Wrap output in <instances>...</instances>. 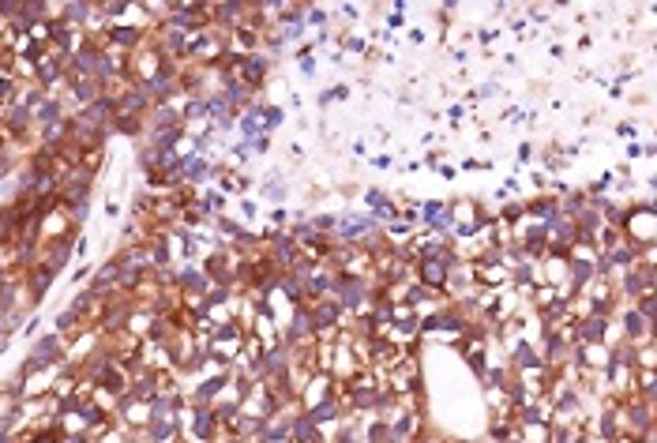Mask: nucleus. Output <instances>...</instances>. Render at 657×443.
Masks as SVG:
<instances>
[{
	"mask_svg": "<svg viewBox=\"0 0 657 443\" xmlns=\"http://www.w3.org/2000/svg\"><path fill=\"white\" fill-rule=\"evenodd\" d=\"M72 117V110H68V102L60 98V94H49L46 102L34 110V128L41 132V128H57V124H64Z\"/></svg>",
	"mask_w": 657,
	"mask_h": 443,
	"instance_id": "obj_9",
	"label": "nucleus"
},
{
	"mask_svg": "<svg viewBox=\"0 0 657 443\" xmlns=\"http://www.w3.org/2000/svg\"><path fill=\"white\" fill-rule=\"evenodd\" d=\"M394 196H387L383 188H368L365 196H360V203H365V211H376V207H383V203H391Z\"/></svg>",
	"mask_w": 657,
	"mask_h": 443,
	"instance_id": "obj_19",
	"label": "nucleus"
},
{
	"mask_svg": "<svg viewBox=\"0 0 657 443\" xmlns=\"http://www.w3.org/2000/svg\"><path fill=\"white\" fill-rule=\"evenodd\" d=\"M4 38H8V27H0V53L8 49V46H4Z\"/></svg>",
	"mask_w": 657,
	"mask_h": 443,
	"instance_id": "obj_29",
	"label": "nucleus"
},
{
	"mask_svg": "<svg viewBox=\"0 0 657 443\" xmlns=\"http://www.w3.org/2000/svg\"><path fill=\"white\" fill-rule=\"evenodd\" d=\"M271 150V135H256L252 139V154H267Z\"/></svg>",
	"mask_w": 657,
	"mask_h": 443,
	"instance_id": "obj_23",
	"label": "nucleus"
},
{
	"mask_svg": "<svg viewBox=\"0 0 657 443\" xmlns=\"http://www.w3.org/2000/svg\"><path fill=\"white\" fill-rule=\"evenodd\" d=\"M511 443H526V439H522V436H519V439H511Z\"/></svg>",
	"mask_w": 657,
	"mask_h": 443,
	"instance_id": "obj_31",
	"label": "nucleus"
},
{
	"mask_svg": "<svg viewBox=\"0 0 657 443\" xmlns=\"http://www.w3.org/2000/svg\"><path fill=\"white\" fill-rule=\"evenodd\" d=\"M609 334H612V319L575 316V342H583V345H609Z\"/></svg>",
	"mask_w": 657,
	"mask_h": 443,
	"instance_id": "obj_8",
	"label": "nucleus"
},
{
	"mask_svg": "<svg viewBox=\"0 0 657 443\" xmlns=\"http://www.w3.org/2000/svg\"><path fill=\"white\" fill-rule=\"evenodd\" d=\"M27 361H34L38 369H60V364L68 361V342H64L57 331L34 334V338H30V350H27Z\"/></svg>",
	"mask_w": 657,
	"mask_h": 443,
	"instance_id": "obj_3",
	"label": "nucleus"
},
{
	"mask_svg": "<svg viewBox=\"0 0 657 443\" xmlns=\"http://www.w3.org/2000/svg\"><path fill=\"white\" fill-rule=\"evenodd\" d=\"M301 75H316V60H312V57L301 60Z\"/></svg>",
	"mask_w": 657,
	"mask_h": 443,
	"instance_id": "obj_25",
	"label": "nucleus"
},
{
	"mask_svg": "<svg viewBox=\"0 0 657 443\" xmlns=\"http://www.w3.org/2000/svg\"><path fill=\"white\" fill-rule=\"evenodd\" d=\"M38 327H41V319H38V316H30V319L23 323V334H27V338H34V334H38Z\"/></svg>",
	"mask_w": 657,
	"mask_h": 443,
	"instance_id": "obj_24",
	"label": "nucleus"
},
{
	"mask_svg": "<svg viewBox=\"0 0 657 443\" xmlns=\"http://www.w3.org/2000/svg\"><path fill=\"white\" fill-rule=\"evenodd\" d=\"M616 132H620L623 139H635V124L627 121V124H620V128H616Z\"/></svg>",
	"mask_w": 657,
	"mask_h": 443,
	"instance_id": "obj_27",
	"label": "nucleus"
},
{
	"mask_svg": "<svg viewBox=\"0 0 657 443\" xmlns=\"http://www.w3.org/2000/svg\"><path fill=\"white\" fill-rule=\"evenodd\" d=\"M267 222H271V230H286V225H290V211L286 207H271L267 211Z\"/></svg>",
	"mask_w": 657,
	"mask_h": 443,
	"instance_id": "obj_21",
	"label": "nucleus"
},
{
	"mask_svg": "<svg viewBox=\"0 0 657 443\" xmlns=\"http://www.w3.org/2000/svg\"><path fill=\"white\" fill-rule=\"evenodd\" d=\"M631 308H635V312H642L646 319H653V323H657V293H642L639 300H631Z\"/></svg>",
	"mask_w": 657,
	"mask_h": 443,
	"instance_id": "obj_18",
	"label": "nucleus"
},
{
	"mask_svg": "<svg viewBox=\"0 0 657 443\" xmlns=\"http://www.w3.org/2000/svg\"><path fill=\"white\" fill-rule=\"evenodd\" d=\"M635 398H639V402H650V406H653V398H657V369H642V372H635Z\"/></svg>",
	"mask_w": 657,
	"mask_h": 443,
	"instance_id": "obj_14",
	"label": "nucleus"
},
{
	"mask_svg": "<svg viewBox=\"0 0 657 443\" xmlns=\"http://www.w3.org/2000/svg\"><path fill=\"white\" fill-rule=\"evenodd\" d=\"M612 286H616L620 305H631V300H639L642 293H657V267L635 263V267H627V271H620L612 278Z\"/></svg>",
	"mask_w": 657,
	"mask_h": 443,
	"instance_id": "obj_2",
	"label": "nucleus"
},
{
	"mask_svg": "<svg viewBox=\"0 0 657 443\" xmlns=\"http://www.w3.org/2000/svg\"><path fill=\"white\" fill-rule=\"evenodd\" d=\"M327 23H331V15H327L323 8H312V4L304 8V27H320V30H323Z\"/></svg>",
	"mask_w": 657,
	"mask_h": 443,
	"instance_id": "obj_20",
	"label": "nucleus"
},
{
	"mask_svg": "<svg viewBox=\"0 0 657 443\" xmlns=\"http://www.w3.org/2000/svg\"><path fill=\"white\" fill-rule=\"evenodd\" d=\"M612 323H620V338L631 342V345L653 342V334H657V323L646 319L642 312H635L631 305H620V312H616V319H612Z\"/></svg>",
	"mask_w": 657,
	"mask_h": 443,
	"instance_id": "obj_5",
	"label": "nucleus"
},
{
	"mask_svg": "<svg viewBox=\"0 0 657 443\" xmlns=\"http://www.w3.org/2000/svg\"><path fill=\"white\" fill-rule=\"evenodd\" d=\"M372 289H376L372 275H338V278H334L331 297L338 300V305H342L346 316H357V312H365V308H368Z\"/></svg>",
	"mask_w": 657,
	"mask_h": 443,
	"instance_id": "obj_1",
	"label": "nucleus"
},
{
	"mask_svg": "<svg viewBox=\"0 0 657 443\" xmlns=\"http://www.w3.org/2000/svg\"><path fill=\"white\" fill-rule=\"evenodd\" d=\"M334 278H338V271H334L331 263H316V267H312V275L304 278V297H308V300L331 297V289H334Z\"/></svg>",
	"mask_w": 657,
	"mask_h": 443,
	"instance_id": "obj_10",
	"label": "nucleus"
},
{
	"mask_svg": "<svg viewBox=\"0 0 657 443\" xmlns=\"http://www.w3.org/2000/svg\"><path fill=\"white\" fill-rule=\"evenodd\" d=\"M304 414L312 417V425H316V428H327V425H338V421H346L342 402H338V391H334L331 398H323V402H316L312 409H304Z\"/></svg>",
	"mask_w": 657,
	"mask_h": 443,
	"instance_id": "obj_12",
	"label": "nucleus"
},
{
	"mask_svg": "<svg viewBox=\"0 0 657 443\" xmlns=\"http://www.w3.org/2000/svg\"><path fill=\"white\" fill-rule=\"evenodd\" d=\"M327 432L312 425V417L304 409H293L290 414V443H323Z\"/></svg>",
	"mask_w": 657,
	"mask_h": 443,
	"instance_id": "obj_11",
	"label": "nucleus"
},
{
	"mask_svg": "<svg viewBox=\"0 0 657 443\" xmlns=\"http://www.w3.org/2000/svg\"><path fill=\"white\" fill-rule=\"evenodd\" d=\"M259 121H263V135L278 132V128L286 124V105H278V102H263V113H259Z\"/></svg>",
	"mask_w": 657,
	"mask_h": 443,
	"instance_id": "obj_15",
	"label": "nucleus"
},
{
	"mask_svg": "<svg viewBox=\"0 0 657 443\" xmlns=\"http://www.w3.org/2000/svg\"><path fill=\"white\" fill-rule=\"evenodd\" d=\"M443 443H469V439H443Z\"/></svg>",
	"mask_w": 657,
	"mask_h": 443,
	"instance_id": "obj_30",
	"label": "nucleus"
},
{
	"mask_svg": "<svg viewBox=\"0 0 657 443\" xmlns=\"http://www.w3.org/2000/svg\"><path fill=\"white\" fill-rule=\"evenodd\" d=\"M507 369L519 376V372H530V369H538V364H545L541 361V353H538V342L533 338H526V334H519V338H511L507 342Z\"/></svg>",
	"mask_w": 657,
	"mask_h": 443,
	"instance_id": "obj_6",
	"label": "nucleus"
},
{
	"mask_svg": "<svg viewBox=\"0 0 657 443\" xmlns=\"http://www.w3.org/2000/svg\"><path fill=\"white\" fill-rule=\"evenodd\" d=\"M200 203L207 207V214H211V218H222V214H229V211H226V207H229V196H222L218 188H203V192H200Z\"/></svg>",
	"mask_w": 657,
	"mask_h": 443,
	"instance_id": "obj_17",
	"label": "nucleus"
},
{
	"mask_svg": "<svg viewBox=\"0 0 657 443\" xmlns=\"http://www.w3.org/2000/svg\"><path fill=\"white\" fill-rule=\"evenodd\" d=\"M256 218V199H248V196H240V225Z\"/></svg>",
	"mask_w": 657,
	"mask_h": 443,
	"instance_id": "obj_22",
	"label": "nucleus"
},
{
	"mask_svg": "<svg viewBox=\"0 0 657 443\" xmlns=\"http://www.w3.org/2000/svg\"><path fill=\"white\" fill-rule=\"evenodd\" d=\"M53 282H57V271L46 263H30L27 271H23V289H27V297H30V308H38L41 300L49 297V289Z\"/></svg>",
	"mask_w": 657,
	"mask_h": 443,
	"instance_id": "obj_7",
	"label": "nucleus"
},
{
	"mask_svg": "<svg viewBox=\"0 0 657 443\" xmlns=\"http://www.w3.org/2000/svg\"><path fill=\"white\" fill-rule=\"evenodd\" d=\"M105 214H109V218H120V207H117V199H105Z\"/></svg>",
	"mask_w": 657,
	"mask_h": 443,
	"instance_id": "obj_26",
	"label": "nucleus"
},
{
	"mask_svg": "<svg viewBox=\"0 0 657 443\" xmlns=\"http://www.w3.org/2000/svg\"><path fill=\"white\" fill-rule=\"evenodd\" d=\"M278 177H282V173H278V169H271V173H267V180H263V199L275 203V207H282V203H286V196H290V188L282 185Z\"/></svg>",
	"mask_w": 657,
	"mask_h": 443,
	"instance_id": "obj_16",
	"label": "nucleus"
},
{
	"mask_svg": "<svg viewBox=\"0 0 657 443\" xmlns=\"http://www.w3.org/2000/svg\"><path fill=\"white\" fill-rule=\"evenodd\" d=\"M639 252L642 248H635L631 241H620V244H612V248H605V263L612 267V275H620V271H627V267H635L639 263Z\"/></svg>",
	"mask_w": 657,
	"mask_h": 443,
	"instance_id": "obj_13",
	"label": "nucleus"
},
{
	"mask_svg": "<svg viewBox=\"0 0 657 443\" xmlns=\"http://www.w3.org/2000/svg\"><path fill=\"white\" fill-rule=\"evenodd\" d=\"M451 263H455L451 256H421V259H413V282L443 297V286H447V275H451Z\"/></svg>",
	"mask_w": 657,
	"mask_h": 443,
	"instance_id": "obj_4",
	"label": "nucleus"
},
{
	"mask_svg": "<svg viewBox=\"0 0 657 443\" xmlns=\"http://www.w3.org/2000/svg\"><path fill=\"white\" fill-rule=\"evenodd\" d=\"M530 158H533V147L522 143V147H519V161H530Z\"/></svg>",
	"mask_w": 657,
	"mask_h": 443,
	"instance_id": "obj_28",
	"label": "nucleus"
}]
</instances>
